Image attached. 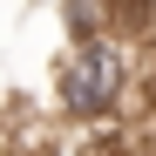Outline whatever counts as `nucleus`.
<instances>
[{
    "mask_svg": "<svg viewBox=\"0 0 156 156\" xmlns=\"http://www.w3.org/2000/svg\"><path fill=\"white\" fill-rule=\"evenodd\" d=\"M149 61V41L136 34H88V41H68V55L55 68V102L68 122H122L129 109V88H136V75Z\"/></svg>",
    "mask_w": 156,
    "mask_h": 156,
    "instance_id": "1",
    "label": "nucleus"
}]
</instances>
